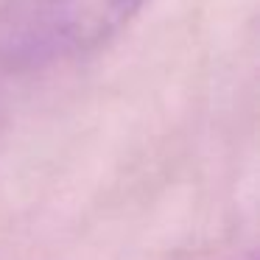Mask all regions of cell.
I'll return each instance as SVG.
<instances>
[{"instance_id": "1", "label": "cell", "mask_w": 260, "mask_h": 260, "mask_svg": "<svg viewBox=\"0 0 260 260\" xmlns=\"http://www.w3.org/2000/svg\"><path fill=\"white\" fill-rule=\"evenodd\" d=\"M151 0H3L0 68L42 70L104 48Z\"/></svg>"}, {"instance_id": "2", "label": "cell", "mask_w": 260, "mask_h": 260, "mask_svg": "<svg viewBox=\"0 0 260 260\" xmlns=\"http://www.w3.org/2000/svg\"><path fill=\"white\" fill-rule=\"evenodd\" d=\"M249 260H254V257H249Z\"/></svg>"}]
</instances>
